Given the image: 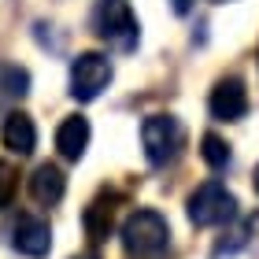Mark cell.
I'll list each match as a JSON object with an SVG mask.
<instances>
[{
  "label": "cell",
  "instance_id": "1",
  "mask_svg": "<svg viewBox=\"0 0 259 259\" xmlns=\"http://www.w3.org/2000/svg\"><path fill=\"white\" fill-rule=\"evenodd\" d=\"M119 233H122V248L130 255H163L170 248V222L152 207L130 211Z\"/></svg>",
  "mask_w": 259,
  "mask_h": 259
},
{
  "label": "cell",
  "instance_id": "9",
  "mask_svg": "<svg viewBox=\"0 0 259 259\" xmlns=\"http://www.w3.org/2000/svg\"><path fill=\"white\" fill-rule=\"evenodd\" d=\"M89 137H93V130H89L85 115H67L60 122V130H56V152H60L67 163H78L89 148Z\"/></svg>",
  "mask_w": 259,
  "mask_h": 259
},
{
  "label": "cell",
  "instance_id": "7",
  "mask_svg": "<svg viewBox=\"0 0 259 259\" xmlns=\"http://www.w3.org/2000/svg\"><path fill=\"white\" fill-rule=\"evenodd\" d=\"M207 108H211V119H219V122H241L248 115V89H244V81L237 74L219 78L215 89H211Z\"/></svg>",
  "mask_w": 259,
  "mask_h": 259
},
{
  "label": "cell",
  "instance_id": "5",
  "mask_svg": "<svg viewBox=\"0 0 259 259\" xmlns=\"http://www.w3.org/2000/svg\"><path fill=\"white\" fill-rule=\"evenodd\" d=\"M111 78H115V63L104 52H81L70 63V97L89 104L111 85Z\"/></svg>",
  "mask_w": 259,
  "mask_h": 259
},
{
  "label": "cell",
  "instance_id": "15",
  "mask_svg": "<svg viewBox=\"0 0 259 259\" xmlns=\"http://www.w3.org/2000/svg\"><path fill=\"white\" fill-rule=\"evenodd\" d=\"M15 189H19V170L11 167L8 159H0V211L11 207V200H15Z\"/></svg>",
  "mask_w": 259,
  "mask_h": 259
},
{
  "label": "cell",
  "instance_id": "16",
  "mask_svg": "<svg viewBox=\"0 0 259 259\" xmlns=\"http://www.w3.org/2000/svg\"><path fill=\"white\" fill-rule=\"evenodd\" d=\"M193 4H196V0H170V8L178 11V15H189V11H193Z\"/></svg>",
  "mask_w": 259,
  "mask_h": 259
},
{
  "label": "cell",
  "instance_id": "6",
  "mask_svg": "<svg viewBox=\"0 0 259 259\" xmlns=\"http://www.w3.org/2000/svg\"><path fill=\"white\" fill-rule=\"evenodd\" d=\"M11 244H15V252L26 255V259H45L52 252V226H49V219L22 211V215L15 219V230H11Z\"/></svg>",
  "mask_w": 259,
  "mask_h": 259
},
{
  "label": "cell",
  "instance_id": "13",
  "mask_svg": "<svg viewBox=\"0 0 259 259\" xmlns=\"http://www.w3.org/2000/svg\"><path fill=\"white\" fill-rule=\"evenodd\" d=\"M200 156H204L207 167L222 170V167H230L233 152H230V145H226V141H222L219 134H204V137H200Z\"/></svg>",
  "mask_w": 259,
  "mask_h": 259
},
{
  "label": "cell",
  "instance_id": "2",
  "mask_svg": "<svg viewBox=\"0 0 259 259\" xmlns=\"http://www.w3.org/2000/svg\"><path fill=\"white\" fill-rule=\"evenodd\" d=\"M185 215L193 226H222V222L237 219V196L222 182H204L185 200Z\"/></svg>",
  "mask_w": 259,
  "mask_h": 259
},
{
  "label": "cell",
  "instance_id": "18",
  "mask_svg": "<svg viewBox=\"0 0 259 259\" xmlns=\"http://www.w3.org/2000/svg\"><path fill=\"white\" fill-rule=\"evenodd\" d=\"M78 259H93V255H78Z\"/></svg>",
  "mask_w": 259,
  "mask_h": 259
},
{
  "label": "cell",
  "instance_id": "8",
  "mask_svg": "<svg viewBox=\"0 0 259 259\" xmlns=\"http://www.w3.org/2000/svg\"><path fill=\"white\" fill-rule=\"evenodd\" d=\"M0 141L11 156H30L37 148V126L26 111H8L4 115V126H0Z\"/></svg>",
  "mask_w": 259,
  "mask_h": 259
},
{
  "label": "cell",
  "instance_id": "10",
  "mask_svg": "<svg viewBox=\"0 0 259 259\" xmlns=\"http://www.w3.org/2000/svg\"><path fill=\"white\" fill-rule=\"evenodd\" d=\"M67 193V178L56 163H41L37 170L30 174V196L37 200L41 207H56Z\"/></svg>",
  "mask_w": 259,
  "mask_h": 259
},
{
  "label": "cell",
  "instance_id": "3",
  "mask_svg": "<svg viewBox=\"0 0 259 259\" xmlns=\"http://www.w3.org/2000/svg\"><path fill=\"white\" fill-rule=\"evenodd\" d=\"M93 30H97V37H104L122 52H130L141 41V26L130 0H100L97 11H93Z\"/></svg>",
  "mask_w": 259,
  "mask_h": 259
},
{
  "label": "cell",
  "instance_id": "14",
  "mask_svg": "<svg viewBox=\"0 0 259 259\" xmlns=\"http://www.w3.org/2000/svg\"><path fill=\"white\" fill-rule=\"evenodd\" d=\"M248 230H252V222H237L230 233H222V241L215 244V259H222V255H233V252H241L244 248V241H248Z\"/></svg>",
  "mask_w": 259,
  "mask_h": 259
},
{
  "label": "cell",
  "instance_id": "4",
  "mask_svg": "<svg viewBox=\"0 0 259 259\" xmlns=\"http://www.w3.org/2000/svg\"><path fill=\"white\" fill-rule=\"evenodd\" d=\"M141 145H145V159L152 167H167L178 159L185 145V130L174 115H148L141 122Z\"/></svg>",
  "mask_w": 259,
  "mask_h": 259
},
{
  "label": "cell",
  "instance_id": "12",
  "mask_svg": "<svg viewBox=\"0 0 259 259\" xmlns=\"http://www.w3.org/2000/svg\"><path fill=\"white\" fill-rule=\"evenodd\" d=\"M30 93V70L19 63H0V111L19 104Z\"/></svg>",
  "mask_w": 259,
  "mask_h": 259
},
{
  "label": "cell",
  "instance_id": "11",
  "mask_svg": "<svg viewBox=\"0 0 259 259\" xmlns=\"http://www.w3.org/2000/svg\"><path fill=\"white\" fill-rule=\"evenodd\" d=\"M115 204H119V193H100L85 207L81 222H85V233H89L93 241H108V233L115 226Z\"/></svg>",
  "mask_w": 259,
  "mask_h": 259
},
{
  "label": "cell",
  "instance_id": "17",
  "mask_svg": "<svg viewBox=\"0 0 259 259\" xmlns=\"http://www.w3.org/2000/svg\"><path fill=\"white\" fill-rule=\"evenodd\" d=\"M252 185H255V193H259V167H255V174H252Z\"/></svg>",
  "mask_w": 259,
  "mask_h": 259
},
{
  "label": "cell",
  "instance_id": "19",
  "mask_svg": "<svg viewBox=\"0 0 259 259\" xmlns=\"http://www.w3.org/2000/svg\"><path fill=\"white\" fill-rule=\"evenodd\" d=\"M215 4H226V0H215Z\"/></svg>",
  "mask_w": 259,
  "mask_h": 259
}]
</instances>
